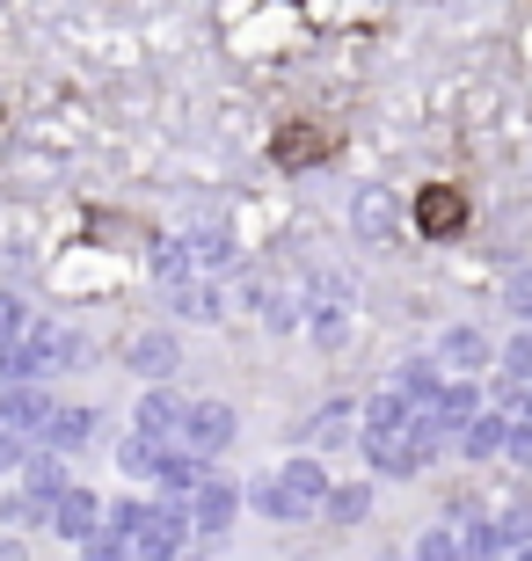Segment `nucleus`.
<instances>
[{"instance_id": "obj_1", "label": "nucleus", "mask_w": 532, "mask_h": 561, "mask_svg": "<svg viewBox=\"0 0 532 561\" xmlns=\"http://www.w3.org/2000/svg\"><path fill=\"white\" fill-rule=\"evenodd\" d=\"M358 445H365L372 474H394V481L423 474V459L438 453V437L423 431V409H416L401 387H394V394H372V401H365V431H358Z\"/></svg>"}, {"instance_id": "obj_2", "label": "nucleus", "mask_w": 532, "mask_h": 561, "mask_svg": "<svg viewBox=\"0 0 532 561\" xmlns=\"http://www.w3.org/2000/svg\"><path fill=\"white\" fill-rule=\"evenodd\" d=\"M328 496V474H321V459H285L270 481H256L248 489V503L263 511V518H314Z\"/></svg>"}, {"instance_id": "obj_3", "label": "nucleus", "mask_w": 532, "mask_h": 561, "mask_svg": "<svg viewBox=\"0 0 532 561\" xmlns=\"http://www.w3.org/2000/svg\"><path fill=\"white\" fill-rule=\"evenodd\" d=\"M409 219H416L423 241H460L467 219H474V205H467V190H460V183H423V190H416V205H409Z\"/></svg>"}, {"instance_id": "obj_4", "label": "nucleus", "mask_w": 532, "mask_h": 561, "mask_svg": "<svg viewBox=\"0 0 532 561\" xmlns=\"http://www.w3.org/2000/svg\"><path fill=\"white\" fill-rule=\"evenodd\" d=\"M176 445H183V453H197V459L226 453V445H234V409H226V401H190Z\"/></svg>"}, {"instance_id": "obj_5", "label": "nucleus", "mask_w": 532, "mask_h": 561, "mask_svg": "<svg viewBox=\"0 0 532 561\" xmlns=\"http://www.w3.org/2000/svg\"><path fill=\"white\" fill-rule=\"evenodd\" d=\"M416 409H423V431L430 437H452V431H467V423H474L482 401H474V387H445V379H438V394L416 401Z\"/></svg>"}, {"instance_id": "obj_6", "label": "nucleus", "mask_w": 532, "mask_h": 561, "mask_svg": "<svg viewBox=\"0 0 532 561\" xmlns=\"http://www.w3.org/2000/svg\"><path fill=\"white\" fill-rule=\"evenodd\" d=\"M328 153H336V139H328L321 125H285L278 139H270V161L292 168V175H299V168H314V161H328Z\"/></svg>"}, {"instance_id": "obj_7", "label": "nucleus", "mask_w": 532, "mask_h": 561, "mask_svg": "<svg viewBox=\"0 0 532 561\" xmlns=\"http://www.w3.org/2000/svg\"><path fill=\"white\" fill-rule=\"evenodd\" d=\"M234 511H241L234 481H219V474L197 481V511H190V525H197V533H226V525H234Z\"/></svg>"}, {"instance_id": "obj_8", "label": "nucleus", "mask_w": 532, "mask_h": 561, "mask_svg": "<svg viewBox=\"0 0 532 561\" xmlns=\"http://www.w3.org/2000/svg\"><path fill=\"white\" fill-rule=\"evenodd\" d=\"M350 227L365 233V241H394V233H401V211H394V197H380V190H358Z\"/></svg>"}, {"instance_id": "obj_9", "label": "nucleus", "mask_w": 532, "mask_h": 561, "mask_svg": "<svg viewBox=\"0 0 532 561\" xmlns=\"http://www.w3.org/2000/svg\"><path fill=\"white\" fill-rule=\"evenodd\" d=\"M183 409H190V401H176V394H161V387H154V394L139 401V437H154V445H176V431H183Z\"/></svg>"}, {"instance_id": "obj_10", "label": "nucleus", "mask_w": 532, "mask_h": 561, "mask_svg": "<svg viewBox=\"0 0 532 561\" xmlns=\"http://www.w3.org/2000/svg\"><path fill=\"white\" fill-rule=\"evenodd\" d=\"M124 365H132V373H146V379H168L176 373V335H132V357H124Z\"/></svg>"}, {"instance_id": "obj_11", "label": "nucleus", "mask_w": 532, "mask_h": 561, "mask_svg": "<svg viewBox=\"0 0 532 561\" xmlns=\"http://www.w3.org/2000/svg\"><path fill=\"white\" fill-rule=\"evenodd\" d=\"M460 445H467V459H496L503 445H511V423L489 416V409H474V423L460 431Z\"/></svg>"}, {"instance_id": "obj_12", "label": "nucleus", "mask_w": 532, "mask_h": 561, "mask_svg": "<svg viewBox=\"0 0 532 561\" xmlns=\"http://www.w3.org/2000/svg\"><path fill=\"white\" fill-rule=\"evenodd\" d=\"M438 357H445L452 373H482V365H489V343H482L474 329H445L438 335Z\"/></svg>"}, {"instance_id": "obj_13", "label": "nucleus", "mask_w": 532, "mask_h": 561, "mask_svg": "<svg viewBox=\"0 0 532 561\" xmlns=\"http://www.w3.org/2000/svg\"><path fill=\"white\" fill-rule=\"evenodd\" d=\"M52 518H59L66 540H88V533H95V496H81V489H59V496H52Z\"/></svg>"}, {"instance_id": "obj_14", "label": "nucleus", "mask_w": 532, "mask_h": 561, "mask_svg": "<svg viewBox=\"0 0 532 561\" xmlns=\"http://www.w3.org/2000/svg\"><path fill=\"white\" fill-rule=\"evenodd\" d=\"M321 511H328V525H358L372 511V481H358V489H328Z\"/></svg>"}, {"instance_id": "obj_15", "label": "nucleus", "mask_w": 532, "mask_h": 561, "mask_svg": "<svg viewBox=\"0 0 532 561\" xmlns=\"http://www.w3.org/2000/svg\"><path fill=\"white\" fill-rule=\"evenodd\" d=\"M176 313H190V321H219V291H212L205 277H183V285H176Z\"/></svg>"}, {"instance_id": "obj_16", "label": "nucleus", "mask_w": 532, "mask_h": 561, "mask_svg": "<svg viewBox=\"0 0 532 561\" xmlns=\"http://www.w3.org/2000/svg\"><path fill=\"white\" fill-rule=\"evenodd\" d=\"M0 409H8V431H37V423H44V394H37V387H8Z\"/></svg>"}, {"instance_id": "obj_17", "label": "nucleus", "mask_w": 532, "mask_h": 561, "mask_svg": "<svg viewBox=\"0 0 532 561\" xmlns=\"http://www.w3.org/2000/svg\"><path fill=\"white\" fill-rule=\"evenodd\" d=\"M416 561H467V540H460V525H430L423 540H416Z\"/></svg>"}, {"instance_id": "obj_18", "label": "nucleus", "mask_w": 532, "mask_h": 561, "mask_svg": "<svg viewBox=\"0 0 532 561\" xmlns=\"http://www.w3.org/2000/svg\"><path fill=\"white\" fill-rule=\"evenodd\" d=\"M44 437H52V445H88V437H95V416H88V409H66L59 423H44Z\"/></svg>"}, {"instance_id": "obj_19", "label": "nucleus", "mask_w": 532, "mask_h": 561, "mask_svg": "<svg viewBox=\"0 0 532 561\" xmlns=\"http://www.w3.org/2000/svg\"><path fill=\"white\" fill-rule=\"evenodd\" d=\"M460 540H467V561H496V554H503V533H496L489 518H482V525H460Z\"/></svg>"}, {"instance_id": "obj_20", "label": "nucleus", "mask_w": 532, "mask_h": 561, "mask_svg": "<svg viewBox=\"0 0 532 561\" xmlns=\"http://www.w3.org/2000/svg\"><path fill=\"white\" fill-rule=\"evenodd\" d=\"M401 394H409V401H430V394H438V365H430V357H416L409 373H401Z\"/></svg>"}, {"instance_id": "obj_21", "label": "nucleus", "mask_w": 532, "mask_h": 561, "mask_svg": "<svg viewBox=\"0 0 532 561\" xmlns=\"http://www.w3.org/2000/svg\"><path fill=\"white\" fill-rule=\"evenodd\" d=\"M496 533H503V547H532V503L503 511V518H496Z\"/></svg>"}, {"instance_id": "obj_22", "label": "nucleus", "mask_w": 532, "mask_h": 561, "mask_svg": "<svg viewBox=\"0 0 532 561\" xmlns=\"http://www.w3.org/2000/svg\"><path fill=\"white\" fill-rule=\"evenodd\" d=\"M59 489H66L59 459H30V496H44V503H52V496H59Z\"/></svg>"}, {"instance_id": "obj_23", "label": "nucleus", "mask_w": 532, "mask_h": 561, "mask_svg": "<svg viewBox=\"0 0 532 561\" xmlns=\"http://www.w3.org/2000/svg\"><path fill=\"white\" fill-rule=\"evenodd\" d=\"M503 373H511V379H532V329L518 335L511 351H503Z\"/></svg>"}, {"instance_id": "obj_24", "label": "nucleus", "mask_w": 532, "mask_h": 561, "mask_svg": "<svg viewBox=\"0 0 532 561\" xmlns=\"http://www.w3.org/2000/svg\"><path fill=\"white\" fill-rule=\"evenodd\" d=\"M503 453H511L518 467H532V423H518V431H511V445H503Z\"/></svg>"}, {"instance_id": "obj_25", "label": "nucleus", "mask_w": 532, "mask_h": 561, "mask_svg": "<svg viewBox=\"0 0 532 561\" xmlns=\"http://www.w3.org/2000/svg\"><path fill=\"white\" fill-rule=\"evenodd\" d=\"M511 307L532 321V271H518V277H511Z\"/></svg>"}, {"instance_id": "obj_26", "label": "nucleus", "mask_w": 532, "mask_h": 561, "mask_svg": "<svg viewBox=\"0 0 532 561\" xmlns=\"http://www.w3.org/2000/svg\"><path fill=\"white\" fill-rule=\"evenodd\" d=\"M22 329V307H15V299H0V335H15Z\"/></svg>"}, {"instance_id": "obj_27", "label": "nucleus", "mask_w": 532, "mask_h": 561, "mask_svg": "<svg viewBox=\"0 0 532 561\" xmlns=\"http://www.w3.org/2000/svg\"><path fill=\"white\" fill-rule=\"evenodd\" d=\"M0 561H15V547H0Z\"/></svg>"}, {"instance_id": "obj_28", "label": "nucleus", "mask_w": 532, "mask_h": 561, "mask_svg": "<svg viewBox=\"0 0 532 561\" xmlns=\"http://www.w3.org/2000/svg\"><path fill=\"white\" fill-rule=\"evenodd\" d=\"M518 561H532V547H518Z\"/></svg>"}]
</instances>
